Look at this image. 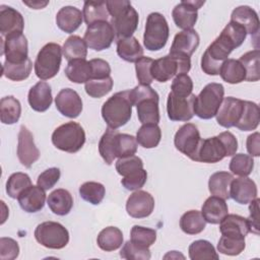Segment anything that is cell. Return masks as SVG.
<instances>
[{"label":"cell","instance_id":"obj_1","mask_svg":"<svg viewBox=\"0 0 260 260\" xmlns=\"http://www.w3.org/2000/svg\"><path fill=\"white\" fill-rule=\"evenodd\" d=\"M247 37L246 30L230 21L220 35L207 47L201 57V69L207 75H218L222 63L232 51L240 47Z\"/></svg>","mask_w":260,"mask_h":260},{"label":"cell","instance_id":"obj_2","mask_svg":"<svg viewBox=\"0 0 260 260\" xmlns=\"http://www.w3.org/2000/svg\"><path fill=\"white\" fill-rule=\"evenodd\" d=\"M237 149L238 140L236 136L230 131H224L216 136L201 139L194 161L206 164L218 162L225 156L234 155Z\"/></svg>","mask_w":260,"mask_h":260},{"label":"cell","instance_id":"obj_3","mask_svg":"<svg viewBox=\"0 0 260 260\" xmlns=\"http://www.w3.org/2000/svg\"><path fill=\"white\" fill-rule=\"evenodd\" d=\"M109 14L112 16V24L118 40L133 37L139 15L128 0H108L106 1Z\"/></svg>","mask_w":260,"mask_h":260},{"label":"cell","instance_id":"obj_4","mask_svg":"<svg viewBox=\"0 0 260 260\" xmlns=\"http://www.w3.org/2000/svg\"><path fill=\"white\" fill-rule=\"evenodd\" d=\"M132 106L137 108V117L142 124H158L160 120L158 109V93L150 86L139 84L129 90Z\"/></svg>","mask_w":260,"mask_h":260},{"label":"cell","instance_id":"obj_5","mask_svg":"<svg viewBox=\"0 0 260 260\" xmlns=\"http://www.w3.org/2000/svg\"><path fill=\"white\" fill-rule=\"evenodd\" d=\"M129 90H123L110 96L102 107V117L109 128L118 129L126 125L132 115Z\"/></svg>","mask_w":260,"mask_h":260},{"label":"cell","instance_id":"obj_6","mask_svg":"<svg viewBox=\"0 0 260 260\" xmlns=\"http://www.w3.org/2000/svg\"><path fill=\"white\" fill-rule=\"evenodd\" d=\"M191 59L188 56L169 54L159 59L153 60L150 73L154 80L166 82L179 74L189 72Z\"/></svg>","mask_w":260,"mask_h":260},{"label":"cell","instance_id":"obj_7","mask_svg":"<svg viewBox=\"0 0 260 260\" xmlns=\"http://www.w3.org/2000/svg\"><path fill=\"white\" fill-rule=\"evenodd\" d=\"M224 95V87L221 83L211 82L206 84L195 98L194 114L203 120L215 117Z\"/></svg>","mask_w":260,"mask_h":260},{"label":"cell","instance_id":"obj_8","mask_svg":"<svg viewBox=\"0 0 260 260\" xmlns=\"http://www.w3.org/2000/svg\"><path fill=\"white\" fill-rule=\"evenodd\" d=\"M52 143L62 151L75 153L85 143V132L80 124L67 122L57 127L52 134Z\"/></svg>","mask_w":260,"mask_h":260},{"label":"cell","instance_id":"obj_9","mask_svg":"<svg viewBox=\"0 0 260 260\" xmlns=\"http://www.w3.org/2000/svg\"><path fill=\"white\" fill-rule=\"evenodd\" d=\"M62 48L59 44L48 43L38 53L35 61V73L42 80L53 78L60 70Z\"/></svg>","mask_w":260,"mask_h":260},{"label":"cell","instance_id":"obj_10","mask_svg":"<svg viewBox=\"0 0 260 260\" xmlns=\"http://www.w3.org/2000/svg\"><path fill=\"white\" fill-rule=\"evenodd\" d=\"M170 28L166 17L159 12H152L146 18L143 45L148 51L162 49L169 39Z\"/></svg>","mask_w":260,"mask_h":260},{"label":"cell","instance_id":"obj_11","mask_svg":"<svg viewBox=\"0 0 260 260\" xmlns=\"http://www.w3.org/2000/svg\"><path fill=\"white\" fill-rule=\"evenodd\" d=\"M34 235L37 242L48 249H62L69 242L67 229L56 221H44L38 224Z\"/></svg>","mask_w":260,"mask_h":260},{"label":"cell","instance_id":"obj_12","mask_svg":"<svg viewBox=\"0 0 260 260\" xmlns=\"http://www.w3.org/2000/svg\"><path fill=\"white\" fill-rule=\"evenodd\" d=\"M115 36L114 28L109 21H98L87 25L83 40L87 48L93 51H103L111 47Z\"/></svg>","mask_w":260,"mask_h":260},{"label":"cell","instance_id":"obj_13","mask_svg":"<svg viewBox=\"0 0 260 260\" xmlns=\"http://www.w3.org/2000/svg\"><path fill=\"white\" fill-rule=\"evenodd\" d=\"M1 55L9 63H22L28 59V44L22 32H13L1 37Z\"/></svg>","mask_w":260,"mask_h":260},{"label":"cell","instance_id":"obj_14","mask_svg":"<svg viewBox=\"0 0 260 260\" xmlns=\"http://www.w3.org/2000/svg\"><path fill=\"white\" fill-rule=\"evenodd\" d=\"M201 139L197 126L192 123H186L176 132L174 144L180 152L194 160Z\"/></svg>","mask_w":260,"mask_h":260},{"label":"cell","instance_id":"obj_15","mask_svg":"<svg viewBox=\"0 0 260 260\" xmlns=\"http://www.w3.org/2000/svg\"><path fill=\"white\" fill-rule=\"evenodd\" d=\"M196 95L179 96L170 91L167 101V113L171 121L187 122L194 116V103Z\"/></svg>","mask_w":260,"mask_h":260},{"label":"cell","instance_id":"obj_16","mask_svg":"<svg viewBox=\"0 0 260 260\" xmlns=\"http://www.w3.org/2000/svg\"><path fill=\"white\" fill-rule=\"evenodd\" d=\"M204 1L184 0L177 4L172 11L175 24L182 29H192L198 18V9L204 4Z\"/></svg>","mask_w":260,"mask_h":260},{"label":"cell","instance_id":"obj_17","mask_svg":"<svg viewBox=\"0 0 260 260\" xmlns=\"http://www.w3.org/2000/svg\"><path fill=\"white\" fill-rule=\"evenodd\" d=\"M17 157L25 168H30L40 157V150L35 144L34 135L23 125L20 127L17 137Z\"/></svg>","mask_w":260,"mask_h":260},{"label":"cell","instance_id":"obj_18","mask_svg":"<svg viewBox=\"0 0 260 260\" xmlns=\"http://www.w3.org/2000/svg\"><path fill=\"white\" fill-rule=\"evenodd\" d=\"M244 110V101L234 96L223 98L222 103L215 115L218 125L224 128L235 127L240 121Z\"/></svg>","mask_w":260,"mask_h":260},{"label":"cell","instance_id":"obj_19","mask_svg":"<svg viewBox=\"0 0 260 260\" xmlns=\"http://www.w3.org/2000/svg\"><path fill=\"white\" fill-rule=\"evenodd\" d=\"M154 209V198L143 190L133 192L127 199L126 211L133 218H144L149 216Z\"/></svg>","mask_w":260,"mask_h":260},{"label":"cell","instance_id":"obj_20","mask_svg":"<svg viewBox=\"0 0 260 260\" xmlns=\"http://www.w3.org/2000/svg\"><path fill=\"white\" fill-rule=\"evenodd\" d=\"M56 109L65 117L75 119L82 112V100L72 88L61 89L55 98Z\"/></svg>","mask_w":260,"mask_h":260},{"label":"cell","instance_id":"obj_21","mask_svg":"<svg viewBox=\"0 0 260 260\" xmlns=\"http://www.w3.org/2000/svg\"><path fill=\"white\" fill-rule=\"evenodd\" d=\"M258 191L255 182L248 177L233 179L230 186V198L239 204H248L257 198Z\"/></svg>","mask_w":260,"mask_h":260},{"label":"cell","instance_id":"obj_22","mask_svg":"<svg viewBox=\"0 0 260 260\" xmlns=\"http://www.w3.org/2000/svg\"><path fill=\"white\" fill-rule=\"evenodd\" d=\"M199 35L195 29H185L178 32L172 43L170 54H178L190 57L198 48Z\"/></svg>","mask_w":260,"mask_h":260},{"label":"cell","instance_id":"obj_23","mask_svg":"<svg viewBox=\"0 0 260 260\" xmlns=\"http://www.w3.org/2000/svg\"><path fill=\"white\" fill-rule=\"evenodd\" d=\"M24 27V19L20 12L16 9L0 5V32L4 38L13 32H22Z\"/></svg>","mask_w":260,"mask_h":260},{"label":"cell","instance_id":"obj_24","mask_svg":"<svg viewBox=\"0 0 260 260\" xmlns=\"http://www.w3.org/2000/svg\"><path fill=\"white\" fill-rule=\"evenodd\" d=\"M30 108L36 112H46L53 102L52 89L46 81H39L30 87L27 95Z\"/></svg>","mask_w":260,"mask_h":260},{"label":"cell","instance_id":"obj_25","mask_svg":"<svg viewBox=\"0 0 260 260\" xmlns=\"http://www.w3.org/2000/svg\"><path fill=\"white\" fill-rule=\"evenodd\" d=\"M219 231L222 236L245 239L250 233L248 219L239 214H226L219 222Z\"/></svg>","mask_w":260,"mask_h":260},{"label":"cell","instance_id":"obj_26","mask_svg":"<svg viewBox=\"0 0 260 260\" xmlns=\"http://www.w3.org/2000/svg\"><path fill=\"white\" fill-rule=\"evenodd\" d=\"M19 206L28 213H35L43 209L46 202V192L41 187L29 186L17 198Z\"/></svg>","mask_w":260,"mask_h":260},{"label":"cell","instance_id":"obj_27","mask_svg":"<svg viewBox=\"0 0 260 260\" xmlns=\"http://www.w3.org/2000/svg\"><path fill=\"white\" fill-rule=\"evenodd\" d=\"M231 21L241 25L248 34L256 35L259 30V17L257 12L247 5L236 7L231 14Z\"/></svg>","mask_w":260,"mask_h":260},{"label":"cell","instance_id":"obj_28","mask_svg":"<svg viewBox=\"0 0 260 260\" xmlns=\"http://www.w3.org/2000/svg\"><path fill=\"white\" fill-rule=\"evenodd\" d=\"M83 14L74 6H64L56 14L57 26L66 34L74 32L82 23Z\"/></svg>","mask_w":260,"mask_h":260},{"label":"cell","instance_id":"obj_29","mask_svg":"<svg viewBox=\"0 0 260 260\" xmlns=\"http://www.w3.org/2000/svg\"><path fill=\"white\" fill-rule=\"evenodd\" d=\"M228 212L229 208L225 200L214 195L208 197L201 208V213L205 221L211 224H218Z\"/></svg>","mask_w":260,"mask_h":260},{"label":"cell","instance_id":"obj_30","mask_svg":"<svg viewBox=\"0 0 260 260\" xmlns=\"http://www.w3.org/2000/svg\"><path fill=\"white\" fill-rule=\"evenodd\" d=\"M47 204L53 213L63 216L71 211L73 207V197L66 189H56L49 194Z\"/></svg>","mask_w":260,"mask_h":260},{"label":"cell","instance_id":"obj_31","mask_svg":"<svg viewBox=\"0 0 260 260\" xmlns=\"http://www.w3.org/2000/svg\"><path fill=\"white\" fill-rule=\"evenodd\" d=\"M64 72L67 78L74 83H85L91 78V66L85 59L69 61Z\"/></svg>","mask_w":260,"mask_h":260},{"label":"cell","instance_id":"obj_32","mask_svg":"<svg viewBox=\"0 0 260 260\" xmlns=\"http://www.w3.org/2000/svg\"><path fill=\"white\" fill-rule=\"evenodd\" d=\"M234 176L229 172H216L208 180V190L211 195L222 199L230 198V186Z\"/></svg>","mask_w":260,"mask_h":260},{"label":"cell","instance_id":"obj_33","mask_svg":"<svg viewBox=\"0 0 260 260\" xmlns=\"http://www.w3.org/2000/svg\"><path fill=\"white\" fill-rule=\"evenodd\" d=\"M117 54L127 62H136L143 56V49L135 37L117 41Z\"/></svg>","mask_w":260,"mask_h":260},{"label":"cell","instance_id":"obj_34","mask_svg":"<svg viewBox=\"0 0 260 260\" xmlns=\"http://www.w3.org/2000/svg\"><path fill=\"white\" fill-rule=\"evenodd\" d=\"M96 243L103 251H115L123 244L122 231L116 226H107L100 232L96 238Z\"/></svg>","mask_w":260,"mask_h":260},{"label":"cell","instance_id":"obj_35","mask_svg":"<svg viewBox=\"0 0 260 260\" xmlns=\"http://www.w3.org/2000/svg\"><path fill=\"white\" fill-rule=\"evenodd\" d=\"M260 122V109L259 106L250 101H244V110L240 121L235 127L241 131L255 130Z\"/></svg>","mask_w":260,"mask_h":260},{"label":"cell","instance_id":"obj_36","mask_svg":"<svg viewBox=\"0 0 260 260\" xmlns=\"http://www.w3.org/2000/svg\"><path fill=\"white\" fill-rule=\"evenodd\" d=\"M21 115V105L13 95H7L0 101V119L3 124L16 123Z\"/></svg>","mask_w":260,"mask_h":260},{"label":"cell","instance_id":"obj_37","mask_svg":"<svg viewBox=\"0 0 260 260\" xmlns=\"http://www.w3.org/2000/svg\"><path fill=\"white\" fill-rule=\"evenodd\" d=\"M219 75L223 81L237 84L246 80V71L239 60L226 59L219 70Z\"/></svg>","mask_w":260,"mask_h":260},{"label":"cell","instance_id":"obj_38","mask_svg":"<svg viewBox=\"0 0 260 260\" xmlns=\"http://www.w3.org/2000/svg\"><path fill=\"white\" fill-rule=\"evenodd\" d=\"M82 14L87 25L98 21H108L109 12L106 1H85Z\"/></svg>","mask_w":260,"mask_h":260},{"label":"cell","instance_id":"obj_39","mask_svg":"<svg viewBox=\"0 0 260 260\" xmlns=\"http://www.w3.org/2000/svg\"><path fill=\"white\" fill-rule=\"evenodd\" d=\"M206 225V221L198 210H189L185 212L180 218V228L187 235L200 234Z\"/></svg>","mask_w":260,"mask_h":260},{"label":"cell","instance_id":"obj_40","mask_svg":"<svg viewBox=\"0 0 260 260\" xmlns=\"http://www.w3.org/2000/svg\"><path fill=\"white\" fill-rule=\"evenodd\" d=\"M161 130L157 124H143L136 133L137 143L144 148H153L158 145Z\"/></svg>","mask_w":260,"mask_h":260},{"label":"cell","instance_id":"obj_41","mask_svg":"<svg viewBox=\"0 0 260 260\" xmlns=\"http://www.w3.org/2000/svg\"><path fill=\"white\" fill-rule=\"evenodd\" d=\"M136 137L126 133H116L114 138V152L116 157L122 158L134 155L137 151Z\"/></svg>","mask_w":260,"mask_h":260},{"label":"cell","instance_id":"obj_42","mask_svg":"<svg viewBox=\"0 0 260 260\" xmlns=\"http://www.w3.org/2000/svg\"><path fill=\"white\" fill-rule=\"evenodd\" d=\"M62 52L68 62L74 59H85L87 56V45L79 36L73 35L65 41Z\"/></svg>","mask_w":260,"mask_h":260},{"label":"cell","instance_id":"obj_43","mask_svg":"<svg viewBox=\"0 0 260 260\" xmlns=\"http://www.w3.org/2000/svg\"><path fill=\"white\" fill-rule=\"evenodd\" d=\"M246 71L247 81H258L260 79V51L254 49L242 55L239 59Z\"/></svg>","mask_w":260,"mask_h":260},{"label":"cell","instance_id":"obj_44","mask_svg":"<svg viewBox=\"0 0 260 260\" xmlns=\"http://www.w3.org/2000/svg\"><path fill=\"white\" fill-rule=\"evenodd\" d=\"M31 68L32 63L29 58L22 63H9L4 61L2 74L12 81H22L29 76Z\"/></svg>","mask_w":260,"mask_h":260},{"label":"cell","instance_id":"obj_45","mask_svg":"<svg viewBox=\"0 0 260 260\" xmlns=\"http://www.w3.org/2000/svg\"><path fill=\"white\" fill-rule=\"evenodd\" d=\"M189 258L191 260H217L218 254L216 253L212 244L206 240H196L194 241L188 249Z\"/></svg>","mask_w":260,"mask_h":260},{"label":"cell","instance_id":"obj_46","mask_svg":"<svg viewBox=\"0 0 260 260\" xmlns=\"http://www.w3.org/2000/svg\"><path fill=\"white\" fill-rule=\"evenodd\" d=\"M106 194L105 186L99 182H85L79 187V195L86 202L99 205Z\"/></svg>","mask_w":260,"mask_h":260},{"label":"cell","instance_id":"obj_47","mask_svg":"<svg viewBox=\"0 0 260 260\" xmlns=\"http://www.w3.org/2000/svg\"><path fill=\"white\" fill-rule=\"evenodd\" d=\"M31 186V180L25 173L17 172L10 175L6 182V193L10 198L17 199L21 192Z\"/></svg>","mask_w":260,"mask_h":260},{"label":"cell","instance_id":"obj_48","mask_svg":"<svg viewBox=\"0 0 260 260\" xmlns=\"http://www.w3.org/2000/svg\"><path fill=\"white\" fill-rule=\"evenodd\" d=\"M230 171L240 177H248L254 168L253 156L245 153H235L230 161Z\"/></svg>","mask_w":260,"mask_h":260},{"label":"cell","instance_id":"obj_49","mask_svg":"<svg viewBox=\"0 0 260 260\" xmlns=\"http://www.w3.org/2000/svg\"><path fill=\"white\" fill-rule=\"evenodd\" d=\"M117 132V129L108 128L99 142V152L104 161L109 166L112 165L114 159L116 158L114 152V138Z\"/></svg>","mask_w":260,"mask_h":260},{"label":"cell","instance_id":"obj_50","mask_svg":"<svg viewBox=\"0 0 260 260\" xmlns=\"http://www.w3.org/2000/svg\"><path fill=\"white\" fill-rule=\"evenodd\" d=\"M130 241L142 248H149L156 241V232L153 229L141 225H133L130 233Z\"/></svg>","mask_w":260,"mask_h":260},{"label":"cell","instance_id":"obj_51","mask_svg":"<svg viewBox=\"0 0 260 260\" xmlns=\"http://www.w3.org/2000/svg\"><path fill=\"white\" fill-rule=\"evenodd\" d=\"M114 85V81L111 76L103 79H89L85 82V92L94 99H100L109 93Z\"/></svg>","mask_w":260,"mask_h":260},{"label":"cell","instance_id":"obj_52","mask_svg":"<svg viewBox=\"0 0 260 260\" xmlns=\"http://www.w3.org/2000/svg\"><path fill=\"white\" fill-rule=\"evenodd\" d=\"M246 247L245 239H236L221 236L217 243V250L219 253L229 256H237L241 254Z\"/></svg>","mask_w":260,"mask_h":260},{"label":"cell","instance_id":"obj_53","mask_svg":"<svg viewBox=\"0 0 260 260\" xmlns=\"http://www.w3.org/2000/svg\"><path fill=\"white\" fill-rule=\"evenodd\" d=\"M120 257L127 260H148L151 254L149 248H142L129 240L123 245L120 251Z\"/></svg>","mask_w":260,"mask_h":260},{"label":"cell","instance_id":"obj_54","mask_svg":"<svg viewBox=\"0 0 260 260\" xmlns=\"http://www.w3.org/2000/svg\"><path fill=\"white\" fill-rule=\"evenodd\" d=\"M115 167L117 173L122 177H125L137 170L143 169V161L140 157L136 155H131L127 157L118 158Z\"/></svg>","mask_w":260,"mask_h":260},{"label":"cell","instance_id":"obj_55","mask_svg":"<svg viewBox=\"0 0 260 260\" xmlns=\"http://www.w3.org/2000/svg\"><path fill=\"white\" fill-rule=\"evenodd\" d=\"M152 63H153V59L149 57H144V56H142L140 59H138L135 62L136 77L140 84L150 85L151 82L153 81V78L150 73Z\"/></svg>","mask_w":260,"mask_h":260},{"label":"cell","instance_id":"obj_56","mask_svg":"<svg viewBox=\"0 0 260 260\" xmlns=\"http://www.w3.org/2000/svg\"><path fill=\"white\" fill-rule=\"evenodd\" d=\"M171 92L179 96H189L193 90V81L187 73L177 75L172 82Z\"/></svg>","mask_w":260,"mask_h":260},{"label":"cell","instance_id":"obj_57","mask_svg":"<svg viewBox=\"0 0 260 260\" xmlns=\"http://www.w3.org/2000/svg\"><path fill=\"white\" fill-rule=\"evenodd\" d=\"M146 171L144 169H140L123 177V179L121 180V184L123 185V187H125V189L129 191H135L142 188L146 183Z\"/></svg>","mask_w":260,"mask_h":260},{"label":"cell","instance_id":"obj_58","mask_svg":"<svg viewBox=\"0 0 260 260\" xmlns=\"http://www.w3.org/2000/svg\"><path fill=\"white\" fill-rule=\"evenodd\" d=\"M61 172L58 168H49L41 173L37 180V185L45 191L53 188L59 181Z\"/></svg>","mask_w":260,"mask_h":260},{"label":"cell","instance_id":"obj_59","mask_svg":"<svg viewBox=\"0 0 260 260\" xmlns=\"http://www.w3.org/2000/svg\"><path fill=\"white\" fill-rule=\"evenodd\" d=\"M19 255L18 243L11 239L2 237L0 238V259L1 260H13Z\"/></svg>","mask_w":260,"mask_h":260},{"label":"cell","instance_id":"obj_60","mask_svg":"<svg viewBox=\"0 0 260 260\" xmlns=\"http://www.w3.org/2000/svg\"><path fill=\"white\" fill-rule=\"evenodd\" d=\"M89 63L91 66L90 79H103L111 76V67L106 60L95 58V59H91Z\"/></svg>","mask_w":260,"mask_h":260},{"label":"cell","instance_id":"obj_61","mask_svg":"<svg viewBox=\"0 0 260 260\" xmlns=\"http://www.w3.org/2000/svg\"><path fill=\"white\" fill-rule=\"evenodd\" d=\"M259 198H256L249 203L250 215L247 218L249 222L250 233H253L255 235H259Z\"/></svg>","mask_w":260,"mask_h":260},{"label":"cell","instance_id":"obj_62","mask_svg":"<svg viewBox=\"0 0 260 260\" xmlns=\"http://www.w3.org/2000/svg\"><path fill=\"white\" fill-rule=\"evenodd\" d=\"M247 151L251 156L260 155V134L259 132H254L247 137L246 141Z\"/></svg>","mask_w":260,"mask_h":260},{"label":"cell","instance_id":"obj_63","mask_svg":"<svg viewBox=\"0 0 260 260\" xmlns=\"http://www.w3.org/2000/svg\"><path fill=\"white\" fill-rule=\"evenodd\" d=\"M23 4L27 5L31 9H42L49 4V1H22Z\"/></svg>","mask_w":260,"mask_h":260},{"label":"cell","instance_id":"obj_64","mask_svg":"<svg viewBox=\"0 0 260 260\" xmlns=\"http://www.w3.org/2000/svg\"><path fill=\"white\" fill-rule=\"evenodd\" d=\"M164 258L165 259H168V258H182V259H184L185 257L182 255V254H180L178 251H171V252H169L168 254H166L165 256H164Z\"/></svg>","mask_w":260,"mask_h":260}]
</instances>
